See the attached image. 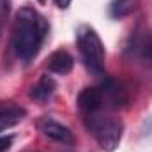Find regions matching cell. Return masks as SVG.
Returning a JSON list of instances; mask_svg holds the SVG:
<instances>
[{
	"instance_id": "obj_1",
	"label": "cell",
	"mask_w": 152,
	"mask_h": 152,
	"mask_svg": "<svg viewBox=\"0 0 152 152\" xmlns=\"http://www.w3.org/2000/svg\"><path fill=\"white\" fill-rule=\"evenodd\" d=\"M50 25L34 7H21L12 23V50L23 62L32 60L42 48Z\"/></svg>"
},
{
	"instance_id": "obj_2",
	"label": "cell",
	"mask_w": 152,
	"mask_h": 152,
	"mask_svg": "<svg viewBox=\"0 0 152 152\" xmlns=\"http://www.w3.org/2000/svg\"><path fill=\"white\" fill-rule=\"evenodd\" d=\"M85 118V126L90 131V134L94 136V140L99 143V147L106 152H112L118 147L122 134H124V124L120 118L106 115L103 112L87 115Z\"/></svg>"
},
{
	"instance_id": "obj_3",
	"label": "cell",
	"mask_w": 152,
	"mask_h": 152,
	"mask_svg": "<svg viewBox=\"0 0 152 152\" xmlns=\"http://www.w3.org/2000/svg\"><path fill=\"white\" fill-rule=\"evenodd\" d=\"M76 41H78V50H80V55H81L85 67L97 76L103 75L106 51H104L103 41L99 39L97 32L90 27H81L78 30Z\"/></svg>"
},
{
	"instance_id": "obj_4",
	"label": "cell",
	"mask_w": 152,
	"mask_h": 152,
	"mask_svg": "<svg viewBox=\"0 0 152 152\" xmlns=\"http://www.w3.org/2000/svg\"><path fill=\"white\" fill-rule=\"evenodd\" d=\"M99 90H101L103 108H106V110H118L122 104L127 103L126 90H124L122 85L117 83L115 80H104V81L99 85Z\"/></svg>"
},
{
	"instance_id": "obj_5",
	"label": "cell",
	"mask_w": 152,
	"mask_h": 152,
	"mask_svg": "<svg viewBox=\"0 0 152 152\" xmlns=\"http://www.w3.org/2000/svg\"><path fill=\"white\" fill-rule=\"evenodd\" d=\"M37 127L44 136H48L50 140L58 142L62 145H73V142H75L73 133L66 126H62L60 122H57V120H53L50 117H42L37 122Z\"/></svg>"
},
{
	"instance_id": "obj_6",
	"label": "cell",
	"mask_w": 152,
	"mask_h": 152,
	"mask_svg": "<svg viewBox=\"0 0 152 152\" xmlns=\"http://www.w3.org/2000/svg\"><path fill=\"white\" fill-rule=\"evenodd\" d=\"M78 108L83 117L103 112V99L99 87H87L78 96Z\"/></svg>"
},
{
	"instance_id": "obj_7",
	"label": "cell",
	"mask_w": 152,
	"mask_h": 152,
	"mask_svg": "<svg viewBox=\"0 0 152 152\" xmlns=\"http://www.w3.org/2000/svg\"><path fill=\"white\" fill-rule=\"evenodd\" d=\"M46 67H48V71H51V73H55V75H67V73H71V69L75 67V58L71 57L69 51H66V50H57V51H53V53L48 57Z\"/></svg>"
},
{
	"instance_id": "obj_8",
	"label": "cell",
	"mask_w": 152,
	"mask_h": 152,
	"mask_svg": "<svg viewBox=\"0 0 152 152\" xmlns=\"http://www.w3.org/2000/svg\"><path fill=\"white\" fill-rule=\"evenodd\" d=\"M57 90V83L51 76L44 75L39 78V81L30 88V97L37 103H46Z\"/></svg>"
},
{
	"instance_id": "obj_9",
	"label": "cell",
	"mask_w": 152,
	"mask_h": 152,
	"mask_svg": "<svg viewBox=\"0 0 152 152\" xmlns=\"http://www.w3.org/2000/svg\"><path fill=\"white\" fill-rule=\"evenodd\" d=\"M25 115H27V112L21 106H16V104L0 106V133L16 126L18 122H21L25 118Z\"/></svg>"
},
{
	"instance_id": "obj_10",
	"label": "cell",
	"mask_w": 152,
	"mask_h": 152,
	"mask_svg": "<svg viewBox=\"0 0 152 152\" xmlns=\"http://www.w3.org/2000/svg\"><path fill=\"white\" fill-rule=\"evenodd\" d=\"M140 7V0H112L108 5V12L113 20H122L131 16Z\"/></svg>"
},
{
	"instance_id": "obj_11",
	"label": "cell",
	"mask_w": 152,
	"mask_h": 152,
	"mask_svg": "<svg viewBox=\"0 0 152 152\" xmlns=\"http://www.w3.org/2000/svg\"><path fill=\"white\" fill-rule=\"evenodd\" d=\"M140 53H142V58L149 64V67L152 69V32L140 44Z\"/></svg>"
},
{
	"instance_id": "obj_12",
	"label": "cell",
	"mask_w": 152,
	"mask_h": 152,
	"mask_svg": "<svg viewBox=\"0 0 152 152\" xmlns=\"http://www.w3.org/2000/svg\"><path fill=\"white\" fill-rule=\"evenodd\" d=\"M12 143V136H0V152H7Z\"/></svg>"
},
{
	"instance_id": "obj_13",
	"label": "cell",
	"mask_w": 152,
	"mask_h": 152,
	"mask_svg": "<svg viewBox=\"0 0 152 152\" xmlns=\"http://www.w3.org/2000/svg\"><path fill=\"white\" fill-rule=\"evenodd\" d=\"M55 2H57V5H58L60 9H67L69 4H71V0H55Z\"/></svg>"
},
{
	"instance_id": "obj_14",
	"label": "cell",
	"mask_w": 152,
	"mask_h": 152,
	"mask_svg": "<svg viewBox=\"0 0 152 152\" xmlns=\"http://www.w3.org/2000/svg\"><path fill=\"white\" fill-rule=\"evenodd\" d=\"M39 2H42V4H44V2H46V0H39Z\"/></svg>"
}]
</instances>
